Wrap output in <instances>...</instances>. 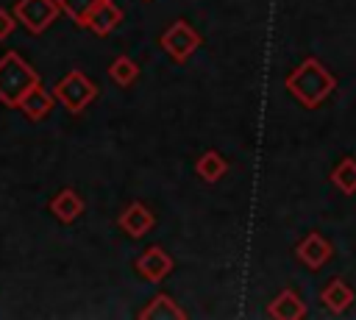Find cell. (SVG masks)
<instances>
[{"mask_svg": "<svg viewBox=\"0 0 356 320\" xmlns=\"http://www.w3.org/2000/svg\"><path fill=\"white\" fill-rule=\"evenodd\" d=\"M320 301H323V306L328 309V312H334V314H342L350 303H353V289L345 284V278H331L323 289H320Z\"/></svg>", "mask_w": 356, "mask_h": 320, "instance_id": "cell-14", "label": "cell"}, {"mask_svg": "<svg viewBox=\"0 0 356 320\" xmlns=\"http://www.w3.org/2000/svg\"><path fill=\"white\" fill-rule=\"evenodd\" d=\"M36 83H39L36 70L17 50L0 56V103L6 109H17L22 95Z\"/></svg>", "mask_w": 356, "mask_h": 320, "instance_id": "cell-2", "label": "cell"}, {"mask_svg": "<svg viewBox=\"0 0 356 320\" xmlns=\"http://www.w3.org/2000/svg\"><path fill=\"white\" fill-rule=\"evenodd\" d=\"M108 78H111L117 86H131V83L139 78V64H136L131 56H117V58L108 64Z\"/></svg>", "mask_w": 356, "mask_h": 320, "instance_id": "cell-16", "label": "cell"}, {"mask_svg": "<svg viewBox=\"0 0 356 320\" xmlns=\"http://www.w3.org/2000/svg\"><path fill=\"white\" fill-rule=\"evenodd\" d=\"M50 92H53L56 103H61L70 114H81V111L97 97L100 89H97V83L89 81L81 70H67V75H61Z\"/></svg>", "mask_w": 356, "mask_h": 320, "instance_id": "cell-3", "label": "cell"}, {"mask_svg": "<svg viewBox=\"0 0 356 320\" xmlns=\"http://www.w3.org/2000/svg\"><path fill=\"white\" fill-rule=\"evenodd\" d=\"M200 42H203V36H200L186 19H175V22L161 33V39H159V45L164 47V53H167L172 61H178V64H184V61L200 47Z\"/></svg>", "mask_w": 356, "mask_h": 320, "instance_id": "cell-5", "label": "cell"}, {"mask_svg": "<svg viewBox=\"0 0 356 320\" xmlns=\"http://www.w3.org/2000/svg\"><path fill=\"white\" fill-rule=\"evenodd\" d=\"M47 209L53 211V217H56L58 223L70 225V223H75V220L83 214V198H81L72 186H64V189H58V192L50 198Z\"/></svg>", "mask_w": 356, "mask_h": 320, "instance_id": "cell-9", "label": "cell"}, {"mask_svg": "<svg viewBox=\"0 0 356 320\" xmlns=\"http://www.w3.org/2000/svg\"><path fill=\"white\" fill-rule=\"evenodd\" d=\"M195 170H197V175H200L206 184H217V181L228 173V161H225L217 150H206V153H200V159L195 161Z\"/></svg>", "mask_w": 356, "mask_h": 320, "instance_id": "cell-15", "label": "cell"}, {"mask_svg": "<svg viewBox=\"0 0 356 320\" xmlns=\"http://www.w3.org/2000/svg\"><path fill=\"white\" fill-rule=\"evenodd\" d=\"M153 223H156L153 211H150L145 203H139V200L128 203V206L122 209V214L117 217V225H120V228H122L128 237H134V239L145 237V234L153 228Z\"/></svg>", "mask_w": 356, "mask_h": 320, "instance_id": "cell-8", "label": "cell"}, {"mask_svg": "<svg viewBox=\"0 0 356 320\" xmlns=\"http://www.w3.org/2000/svg\"><path fill=\"white\" fill-rule=\"evenodd\" d=\"M53 106H56L53 92H47L42 83H36V86H31V89L22 95V100H19L17 109H19L31 122H39V120H44V117L53 111Z\"/></svg>", "mask_w": 356, "mask_h": 320, "instance_id": "cell-10", "label": "cell"}, {"mask_svg": "<svg viewBox=\"0 0 356 320\" xmlns=\"http://www.w3.org/2000/svg\"><path fill=\"white\" fill-rule=\"evenodd\" d=\"M331 184L345 195H356V159H342L331 170Z\"/></svg>", "mask_w": 356, "mask_h": 320, "instance_id": "cell-17", "label": "cell"}, {"mask_svg": "<svg viewBox=\"0 0 356 320\" xmlns=\"http://www.w3.org/2000/svg\"><path fill=\"white\" fill-rule=\"evenodd\" d=\"M17 28V17L8 8H0V42H6Z\"/></svg>", "mask_w": 356, "mask_h": 320, "instance_id": "cell-19", "label": "cell"}, {"mask_svg": "<svg viewBox=\"0 0 356 320\" xmlns=\"http://www.w3.org/2000/svg\"><path fill=\"white\" fill-rule=\"evenodd\" d=\"M172 270V256L164 250V248H159V245H150V248H145L142 253H139V259H136V273L145 278V281H161L167 273Z\"/></svg>", "mask_w": 356, "mask_h": 320, "instance_id": "cell-7", "label": "cell"}, {"mask_svg": "<svg viewBox=\"0 0 356 320\" xmlns=\"http://www.w3.org/2000/svg\"><path fill=\"white\" fill-rule=\"evenodd\" d=\"M120 22H122V11H120V6H117L114 0H100V6L89 14L86 28H89L95 36H108Z\"/></svg>", "mask_w": 356, "mask_h": 320, "instance_id": "cell-11", "label": "cell"}, {"mask_svg": "<svg viewBox=\"0 0 356 320\" xmlns=\"http://www.w3.org/2000/svg\"><path fill=\"white\" fill-rule=\"evenodd\" d=\"M295 256H298L309 270H320L325 262H331L334 248H331V242H328L323 234L312 231V234H306V237L295 245Z\"/></svg>", "mask_w": 356, "mask_h": 320, "instance_id": "cell-6", "label": "cell"}, {"mask_svg": "<svg viewBox=\"0 0 356 320\" xmlns=\"http://www.w3.org/2000/svg\"><path fill=\"white\" fill-rule=\"evenodd\" d=\"M267 314L275 317V320H300L306 314V306H303V301H300V295L295 289H281L270 301Z\"/></svg>", "mask_w": 356, "mask_h": 320, "instance_id": "cell-12", "label": "cell"}, {"mask_svg": "<svg viewBox=\"0 0 356 320\" xmlns=\"http://www.w3.org/2000/svg\"><path fill=\"white\" fill-rule=\"evenodd\" d=\"M11 11H14L17 22L28 33H33V36L44 33L58 19V14H61V8H58L56 0H17Z\"/></svg>", "mask_w": 356, "mask_h": 320, "instance_id": "cell-4", "label": "cell"}, {"mask_svg": "<svg viewBox=\"0 0 356 320\" xmlns=\"http://www.w3.org/2000/svg\"><path fill=\"white\" fill-rule=\"evenodd\" d=\"M184 320L186 317V309L178 303V301H172L167 292H159L156 298H150V303L139 312V320Z\"/></svg>", "mask_w": 356, "mask_h": 320, "instance_id": "cell-13", "label": "cell"}, {"mask_svg": "<svg viewBox=\"0 0 356 320\" xmlns=\"http://www.w3.org/2000/svg\"><path fill=\"white\" fill-rule=\"evenodd\" d=\"M58 3V8H61V14H67L75 25H81V28H86V19H89V14L100 6V0H56Z\"/></svg>", "mask_w": 356, "mask_h": 320, "instance_id": "cell-18", "label": "cell"}, {"mask_svg": "<svg viewBox=\"0 0 356 320\" xmlns=\"http://www.w3.org/2000/svg\"><path fill=\"white\" fill-rule=\"evenodd\" d=\"M337 89V78L328 67H323L314 56L303 58L289 75H286V92L303 106V109H317L331 92Z\"/></svg>", "mask_w": 356, "mask_h": 320, "instance_id": "cell-1", "label": "cell"}]
</instances>
